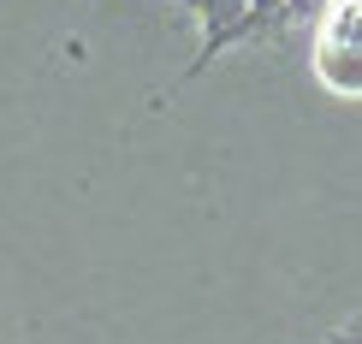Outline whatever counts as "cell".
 <instances>
[{
    "label": "cell",
    "instance_id": "cell-1",
    "mask_svg": "<svg viewBox=\"0 0 362 344\" xmlns=\"http://www.w3.org/2000/svg\"><path fill=\"white\" fill-rule=\"evenodd\" d=\"M315 78L333 95H362V0H333L315 30Z\"/></svg>",
    "mask_w": 362,
    "mask_h": 344
}]
</instances>
